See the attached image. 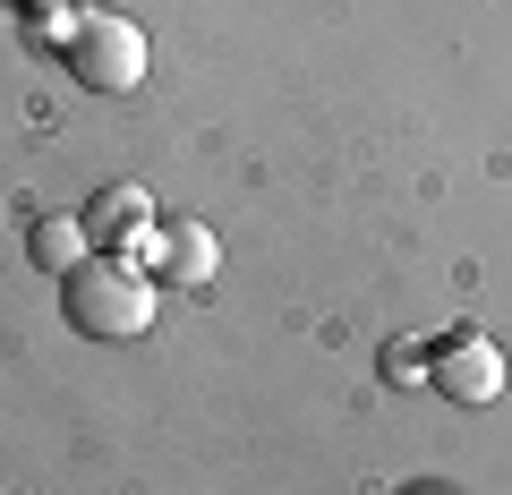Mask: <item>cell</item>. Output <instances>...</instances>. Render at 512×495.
Returning <instances> with one entry per match:
<instances>
[{
    "mask_svg": "<svg viewBox=\"0 0 512 495\" xmlns=\"http://www.w3.org/2000/svg\"><path fill=\"white\" fill-rule=\"evenodd\" d=\"M26 257H35L43 274H69V265H86V222H77V214H43L35 231H26Z\"/></svg>",
    "mask_w": 512,
    "mask_h": 495,
    "instance_id": "5b68a950",
    "label": "cell"
},
{
    "mask_svg": "<svg viewBox=\"0 0 512 495\" xmlns=\"http://www.w3.org/2000/svg\"><path fill=\"white\" fill-rule=\"evenodd\" d=\"M436 393L444 402H495L504 393V350L487 342V333H461V342H444L436 350Z\"/></svg>",
    "mask_w": 512,
    "mask_h": 495,
    "instance_id": "3957f363",
    "label": "cell"
},
{
    "mask_svg": "<svg viewBox=\"0 0 512 495\" xmlns=\"http://www.w3.org/2000/svg\"><path fill=\"white\" fill-rule=\"evenodd\" d=\"M77 222H86V239H137L154 222V205H146V188H103Z\"/></svg>",
    "mask_w": 512,
    "mask_h": 495,
    "instance_id": "277c9868",
    "label": "cell"
},
{
    "mask_svg": "<svg viewBox=\"0 0 512 495\" xmlns=\"http://www.w3.org/2000/svg\"><path fill=\"white\" fill-rule=\"evenodd\" d=\"M60 316H69L86 342H137L154 325V282L120 257H86L60 274Z\"/></svg>",
    "mask_w": 512,
    "mask_h": 495,
    "instance_id": "6da1fadb",
    "label": "cell"
},
{
    "mask_svg": "<svg viewBox=\"0 0 512 495\" xmlns=\"http://www.w3.org/2000/svg\"><path fill=\"white\" fill-rule=\"evenodd\" d=\"M214 231H205V222H188V231H171V274L180 282H214Z\"/></svg>",
    "mask_w": 512,
    "mask_h": 495,
    "instance_id": "8992f818",
    "label": "cell"
},
{
    "mask_svg": "<svg viewBox=\"0 0 512 495\" xmlns=\"http://www.w3.org/2000/svg\"><path fill=\"white\" fill-rule=\"evenodd\" d=\"M60 52H69V77L86 94H128L137 77H146V35H137L128 18H111V9L103 18H77Z\"/></svg>",
    "mask_w": 512,
    "mask_h": 495,
    "instance_id": "7a4b0ae2",
    "label": "cell"
}]
</instances>
